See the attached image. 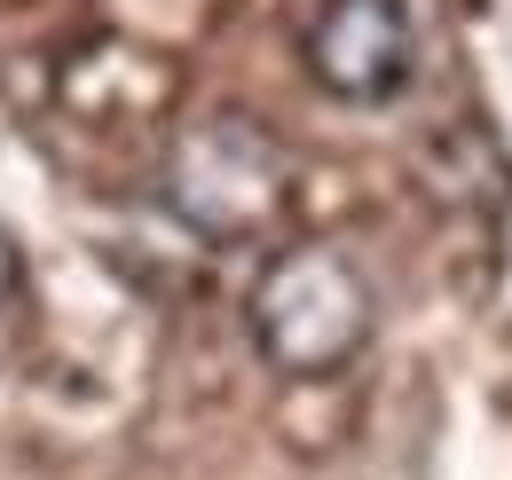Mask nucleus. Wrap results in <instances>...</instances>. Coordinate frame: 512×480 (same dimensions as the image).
<instances>
[{
	"label": "nucleus",
	"instance_id": "obj_1",
	"mask_svg": "<svg viewBox=\"0 0 512 480\" xmlns=\"http://www.w3.org/2000/svg\"><path fill=\"white\" fill-rule=\"evenodd\" d=\"M245 331L276 378H339L379 331V292L339 244H284L245 292Z\"/></svg>",
	"mask_w": 512,
	"mask_h": 480
},
{
	"label": "nucleus",
	"instance_id": "obj_2",
	"mask_svg": "<svg viewBox=\"0 0 512 480\" xmlns=\"http://www.w3.org/2000/svg\"><path fill=\"white\" fill-rule=\"evenodd\" d=\"M166 205L190 221L197 237L229 244L253 237L276 221L284 205V150L276 134L253 126L245 111H213L174 142V166H166Z\"/></svg>",
	"mask_w": 512,
	"mask_h": 480
},
{
	"label": "nucleus",
	"instance_id": "obj_3",
	"mask_svg": "<svg viewBox=\"0 0 512 480\" xmlns=\"http://www.w3.org/2000/svg\"><path fill=\"white\" fill-rule=\"evenodd\" d=\"M300 56H308V79L331 103L379 111L418 79V24H410L402 0H323Z\"/></svg>",
	"mask_w": 512,
	"mask_h": 480
},
{
	"label": "nucleus",
	"instance_id": "obj_4",
	"mask_svg": "<svg viewBox=\"0 0 512 480\" xmlns=\"http://www.w3.org/2000/svg\"><path fill=\"white\" fill-rule=\"evenodd\" d=\"M16 300H24V260H16V244L0 237V315H16Z\"/></svg>",
	"mask_w": 512,
	"mask_h": 480
}]
</instances>
